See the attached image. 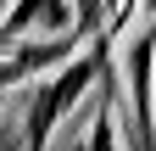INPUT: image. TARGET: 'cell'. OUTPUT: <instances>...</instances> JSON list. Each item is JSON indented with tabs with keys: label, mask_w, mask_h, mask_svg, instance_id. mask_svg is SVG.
I'll return each mask as SVG.
<instances>
[{
	"label": "cell",
	"mask_w": 156,
	"mask_h": 151,
	"mask_svg": "<svg viewBox=\"0 0 156 151\" xmlns=\"http://www.w3.org/2000/svg\"><path fill=\"white\" fill-rule=\"evenodd\" d=\"M101 62H106V39L95 34V45H89V56H67V67L56 73V79H45V84H34V118H28V129H34V145H45L50 140V129L67 118V112L84 101V90H89V79L101 73Z\"/></svg>",
	"instance_id": "1"
},
{
	"label": "cell",
	"mask_w": 156,
	"mask_h": 151,
	"mask_svg": "<svg viewBox=\"0 0 156 151\" xmlns=\"http://www.w3.org/2000/svg\"><path fill=\"white\" fill-rule=\"evenodd\" d=\"M78 50V39H50V45H6V56H0V90H11V84H34V79H45V73L56 62H67V56Z\"/></svg>",
	"instance_id": "2"
},
{
	"label": "cell",
	"mask_w": 156,
	"mask_h": 151,
	"mask_svg": "<svg viewBox=\"0 0 156 151\" xmlns=\"http://www.w3.org/2000/svg\"><path fill=\"white\" fill-rule=\"evenodd\" d=\"M151 67H156V17H145V28L128 45V90H134V123L145 129V140H156V112H151Z\"/></svg>",
	"instance_id": "3"
}]
</instances>
